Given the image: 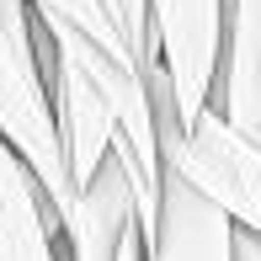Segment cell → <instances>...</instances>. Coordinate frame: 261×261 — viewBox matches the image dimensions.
<instances>
[{
	"mask_svg": "<svg viewBox=\"0 0 261 261\" xmlns=\"http://www.w3.org/2000/svg\"><path fill=\"white\" fill-rule=\"evenodd\" d=\"M0 144L11 149L43 187L59 224V240L80 213V192L69 181L64 144L54 123L48 96V69H43V38H38V11L27 0H0Z\"/></svg>",
	"mask_w": 261,
	"mask_h": 261,
	"instance_id": "cell-1",
	"label": "cell"
},
{
	"mask_svg": "<svg viewBox=\"0 0 261 261\" xmlns=\"http://www.w3.org/2000/svg\"><path fill=\"white\" fill-rule=\"evenodd\" d=\"M149 75V96H155V123H160V160L165 171H176L181 181H192L208 203H219L229 213L234 229L261 240V144H251L245 134H234L219 112L197 117V128H176V101H171V80L160 64L144 69Z\"/></svg>",
	"mask_w": 261,
	"mask_h": 261,
	"instance_id": "cell-2",
	"label": "cell"
},
{
	"mask_svg": "<svg viewBox=\"0 0 261 261\" xmlns=\"http://www.w3.org/2000/svg\"><path fill=\"white\" fill-rule=\"evenodd\" d=\"M149 38L171 80L176 128H197L224 64V0H149Z\"/></svg>",
	"mask_w": 261,
	"mask_h": 261,
	"instance_id": "cell-3",
	"label": "cell"
},
{
	"mask_svg": "<svg viewBox=\"0 0 261 261\" xmlns=\"http://www.w3.org/2000/svg\"><path fill=\"white\" fill-rule=\"evenodd\" d=\"M234 224L219 203H208L192 181L165 171L160 187V229L144 245V261H229Z\"/></svg>",
	"mask_w": 261,
	"mask_h": 261,
	"instance_id": "cell-4",
	"label": "cell"
},
{
	"mask_svg": "<svg viewBox=\"0 0 261 261\" xmlns=\"http://www.w3.org/2000/svg\"><path fill=\"white\" fill-rule=\"evenodd\" d=\"M213 112L261 144V0H224V64Z\"/></svg>",
	"mask_w": 261,
	"mask_h": 261,
	"instance_id": "cell-5",
	"label": "cell"
},
{
	"mask_svg": "<svg viewBox=\"0 0 261 261\" xmlns=\"http://www.w3.org/2000/svg\"><path fill=\"white\" fill-rule=\"evenodd\" d=\"M134 229H139L134 181H128L123 155L112 149L107 165L96 171V181L80 192V213L64 229V261H117Z\"/></svg>",
	"mask_w": 261,
	"mask_h": 261,
	"instance_id": "cell-6",
	"label": "cell"
},
{
	"mask_svg": "<svg viewBox=\"0 0 261 261\" xmlns=\"http://www.w3.org/2000/svg\"><path fill=\"white\" fill-rule=\"evenodd\" d=\"M0 261H64L48 197L6 144H0Z\"/></svg>",
	"mask_w": 261,
	"mask_h": 261,
	"instance_id": "cell-7",
	"label": "cell"
},
{
	"mask_svg": "<svg viewBox=\"0 0 261 261\" xmlns=\"http://www.w3.org/2000/svg\"><path fill=\"white\" fill-rule=\"evenodd\" d=\"M27 6L38 11V16H48V21H64V27H75L80 38H91L101 54H112V59H123V64H134V69H139V59H134V48H128L123 27L107 16L101 0H27Z\"/></svg>",
	"mask_w": 261,
	"mask_h": 261,
	"instance_id": "cell-8",
	"label": "cell"
},
{
	"mask_svg": "<svg viewBox=\"0 0 261 261\" xmlns=\"http://www.w3.org/2000/svg\"><path fill=\"white\" fill-rule=\"evenodd\" d=\"M229 261H261V240L245 234V229H234V256Z\"/></svg>",
	"mask_w": 261,
	"mask_h": 261,
	"instance_id": "cell-9",
	"label": "cell"
},
{
	"mask_svg": "<svg viewBox=\"0 0 261 261\" xmlns=\"http://www.w3.org/2000/svg\"><path fill=\"white\" fill-rule=\"evenodd\" d=\"M101 6H107V16H112L117 27H123V0H101Z\"/></svg>",
	"mask_w": 261,
	"mask_h": 261,
	"instance_id": "cell-10",
	"label": "cell"
}]
</instances>
